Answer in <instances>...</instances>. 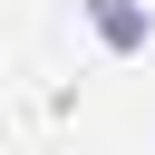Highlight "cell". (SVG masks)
I'll return each instance as SVG.
<instances>
[{
	"label": "cell",
	"instance_id": "1",
	"mask_svg": "<svg viewBox=\"0 0 155 155\" xmlns=\"http://www.w3.org/2000/svg\"><path fill=\"white\" fill-rule=\"evenodd\" d=\"M87 19H97V39H107V48H145V29H155V19H145V0H87Z\"/></svg>",
	"mask_w": 155,
	"mask_h": 155
}]
</instances>
